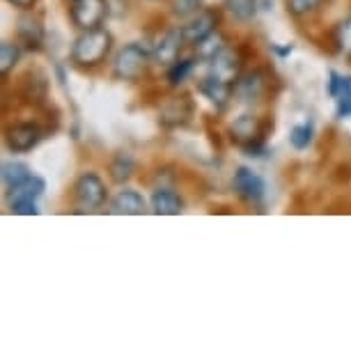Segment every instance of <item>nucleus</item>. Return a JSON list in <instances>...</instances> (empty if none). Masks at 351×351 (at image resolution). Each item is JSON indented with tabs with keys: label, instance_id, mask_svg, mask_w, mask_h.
I'll return each mask as SVG.
<instances>
[{
	"label": "nucleus",
	"instance_id": "f257e3e1",
	"mask_svg": "<svg viewBox=\"0 0 351 351\" xmlns=\"http://www.w3.org/2000/svg\"><path fill=\"white\" fill-rule=\"evenodd\" d=\"M112 51V35L106 28L81 30V35L71 44V62L81 69L99 67Z\"/></svg>",
	"mask_w": 351,
	"mask_h": 351
},
{
	"label": "nucleus",
	"instance_id": "f03ea898",
	"mask_svg": "<svg viewBox=\"0 0 351 351\" xmlns=\"http://www.w3.org/2000/svg\"><path fill=\"white\" fill-rule=\"evenodd\" d=\"M149 60H154L152 51L141 42H129L124 44L120 51L112 58V78L117 81H138L145 69L149 67Z\"/></svg>",
	"mask_w": 351,
	"mask_h": 351
},
{
	"label": "nucleus",
	"instance_id": "7ed1b4c3",
	"mask_svg": "<svg viewBox=\"0 0 351 351\" xmlns=\"http://www.w3.org/2000/svg\"><path fill=\"white\" fill-rule=\"evenodd\" d=\"M74 200L83 211H95L101 209L106 200H108V189L106 182L97 172H83L74 182Z\"/></svg>",
	"mask_w": 351,
	"mask_h": 351
},
{
	"label": "nucleus",
	"instance_id": "20e7f679",
	"mask_svg": "<svg viewBox=\"0 0 351 351\" xmlns=\"http://www.w3.org/2000/svg\"><path fill=\"white\" fill-rule=\"evenodd\" d=\"M46 191V184L42 177L32 175L28 182H23L21 186L12 189L8 195L10 200V209L14 211V214H21V216H35L39 214L37 209V197H42Z\"/></svg>",
	"mask_w": 351,
	"mask_h": 351
},
{
	"label": "nucleus",
	"instance_id": "39448f33",
	"mask_svg": "<svg viewBox=\"0 0 351 351\" xmlns=\"http://www.w3.org/2000/svg\"><path fill=\"white\" fill-rule=\"evenodd\" d=\"M44 138V129L35 122H14L5 129V147L14 154L35 149Z\"/></svg>",
	"mask_w": 351,
	"mask_h": 351
},
{
	"label": "nucleus",
	"instance_id": "423d86ee",
	"mask_svg": "<svg viewBox=\"0 0 351 351\" xmlns=\"http://www.w3.org/2000/svg\"><path fill=\"white\" fill-rule=\"evenodd\" d=\"M69 16L78 30L99 28L108 16V0H71Z\"/></svg>",
	"mask_w": 351,
	"mask_h": 351
},
{
	"label": "nucleus",
	"instance_id": "0eeeda50",
	"mask_svg": "<svg viewBox=\"0 0 351 351\" xmlns=\"http://www.w3.org/2000/svg\"><path fill=\"white\" fill-rule=\"evenodd\" d=\"M195 104L189 95H175L168 97L158 108V122L165 129H177V127H186L193 117Z\"/></svg>",
	"mask_w": 351,
	"mask_h": 351
},
{
	"label": "nucleus",
	"instance_id": "6e6552de",
	"mask_svg": "<svg viewBox=\"0 0 351 351\" xmlns=\"http://www.w3.org/2000/svg\"><path fill=\"white\" fill-rule=\"evenodd\" d=\"M232 189H234V193L248 204H257L267 195V184H264L262 177L257 175L253 168H248V165H239V168L234 170Z\"/></svg>",
	"mask_w": 351,
	"mask_h": 351
},
{
	"label": "nucleus",
	"instance_id": "1a4fd4ad",
	"mask_svg": "<svg viewBox=\"0 0 351 351\" xmlns=\"http://www.w3.org/2000/svg\"><path fill=\"white\" fill-rule=\"evenodd\" d=\"M184 44H189V42H186V37H184V28H182V25H175V28H170L161 39H158L154 49H152L154 62L161 64V67H170V64H175L182 58Z\"/></svg>",
	"mask_w": 351,
	"mask_h": 351
},
{
	"label": "nucleus",
	"instance_id": "9d476101",
	"mask_svg": "<svg viewBox=\"0 0 351 351\" xmlns=\"http://www.w3.org/2000/svg\"><path fill=\"white\" fill-rule=\"evenodd\" d=\"M218 23H221V12L211 10V8H202L195 16L189 19L186 25H182L184 37H186L189 44L195 46L197 42H202L204 37H209L211 32H216Z\"/></svg>",
	"mask_w": 351,
	"mask_h": 351
},
{
	"label": "nucleus",
	"instance_id": "9b49d317",
	"mask_svg": "<svg viewBox=\"0 0 351 351\" xmlns=\"http://www.w3.org/2000/svg\"><path fill=\"white\" fill-rule=\"evenodd\" d=\"M241 64H243V60H241L239 51L225 46L218 56H214L209 60V74L221 78V81H225V83L234 85L241 76Z\"/></svg>",
	"mask_w": 351,
	"mask_h": 351
},
{
	"label": "nucleus",
	"instance_id": "f8f14e48",
	"mask_svg": "<svg viewBox=\"0 0 351 351\" xmlns=\"http://www.w3.org/2000/svg\"><path fill=\"white\" fill-rule=\"evenodd\" d=\"M328 95L335 99L337 120H349L351 117V76L328 71Z\"/></svg>",
	"mask_w": 351,
	"mask_h": 351
},
{
	"label": "nucleus",
	"instance_id": "ddd939ff",
	"mask_svg": "<svg viewBox=\"0 0 351 351\" xmlns=\"http://www.w3.org/2000/svg\"><path fill=\"white\" fill-rule=\"evenodd\" d=\"M269 90V76L264 69H253L248 74H241L239 81L234 83V95L241 101H257L267 95Z\"/></svg>",
	"mask_w": 351,
	"mask_h": 351
},
{
	"label": "nucleus",
	"instance_id": "4468645a",
	"mask_svg": "<svg viewBox=\"0 0 351 351\" xmlns=\"http://www.w3.org/2000/svg\"><path fill=\"white\" fill-rule=\"evenodd\" d=\"M108 211L117 216H141L147 211V202H145V197L138 193V191L122 189V191H117V195L110 200Z\"/></svg>",
	"mask_w": 351,
	"mask_h": 351
},
{
	"label": "nucleus",
	"instance_id": "2eb2a0df",
	"mask_svg": "<svg viewBox=\"0 0 351 351\" xmlns=\"http://www.w3.org/2000/svg\"><path fill=\"white\" fill-rule=\"evenodd\" d=\"M232 141H237L241 145V149L250 147V145H260L262 141V129L260 120L255 115H241L237 117L232 124Z\"/></svg>",
	"mask_w": 351,
	"mask_h": 351
},
{
	"label": "nucleus",
	"instance_id": "dca6fc26",
	"mask_svg": "<svg viewBox=\"0 0 351 351\" xmlns=\"http://www.w3.org/2000/svg\"><path fill=\"white\" fill-rule=\"evenodd\" d=\"M197 90H200V95L207 99L209 104H214L216 108H225V106L230 104L232 99V92H234V85L221 81V78L216 76H204L200 85H197Z\"/></svg>",
	"mask_w": 351,
	"mask_h": 351
},
{
	"label": "nucleus",
	"instance_id": "f3484780",
	"mask_svg": "<svg viewBox=\"0 0 351 351\" xmlns=\"http://www.w3.org/2000/svg\"><path fill=\"white\" fill-rule=\"evenodd\" d=\"M149 204L156 216H177V214H182V209H184L182 195L172 189H156L154 193H152Z\"/></svg>",
	"mask_w": 351,
	"mask_h": 351
},
{
	"label": "nucleus",
	"instance_id": "a211bd4d",
	"mask_svg": "<svg viewBox=\"0 0 351 351\" xmlns=\"http://www.w3.org/2000/svg\"><path fill=\"white\" fill-rule=\"evenodd\" d=\"M19 39L28 51H39L44 44V25L37 16H21L19 19Z\"/></svg>",
	"mask_w": 351,
	"mask_h": 351
},
{
	"label": "nucleus",
	"instance_id": "6ab92c4d",
	"mask_svg": "<svg viewBox=\"0 0 351 351\" xmlns=\"http://www.w3.org/2000/svg\"><path fill=\"white\" fill-rule=\"evenodd\" d=\"M0 177H3L5 193H10L12 189L21 186L23 182H28V180H30V177H32V170H30L25 163H21V161H5V163H3V172H0Z\"/></svg>",
	"mask_w": 351,
	"mask_h": 351
},
{
	"label": "nucleus",
	"instance_id": "aec40b11",
	"mask_svg": "<svg viewBox=\"0 0 351 351\" xmlns=\"http://www.w3.org/2000/svg\"><path fill=\"white\" fill-rule=\"evenodd\" d=\"M223 12L239 23H248L257 16V0H223Z\"/></svg>",
	"mask_w": 351,
	"mask_h": 351
},
{
	"label": "nucleus",
	"instance_id": "412c9836",
	"mask_svg": "<svg viewBox=\"0 0 351 351\" xmlns=\"http://www.w3.org/2000/svg\"><path fill=\"white\" fill-rule=\"evenodd\" d=\"M134 170H136V161L134 156L127 154V152H117L112 156V161L108 165V172H110V180L115 184H124L134 177Z\"/></svg>",
	"mask_w": 351,
	"mask_h": 351
},
{
	"label": "nucleus",
	"instance_id": "4be33fe9",
	"mask_svg": "<svg viewBox=\"0 0 351 351\" xmlns=\"http://www.w3.org/2000/svg\"><path fill=\"white\" fill-rule=\"evenodd\" d=\"M225 37H223V32L221 30H216V32H211L209 37H204L202 42H197L195 44V53H197V58H200V60H211V58L214 56H218V53H221L223 49H225Z\"/></svg>",
	"mask_w": 351,
	"mask_h": 351
},
{
	"label": "nucleus",
	"instance_id": "5701e85b",
	"mask_svg": "<svg viewBox=\"0 0 351 351\" xmlns=\"http://www.w3.org/2000/svg\"><path fill=\"white\" fill-rule=\"evenodd\" d=\"M21 60V46L14 42H3L0 44V76H8L12 69L16 67V62Z\"/></svg>",
	"mask_w": 351,
	"mask_h": 351
},
{
	"label": "nucleus",
	"instance_id": "b1692460",
	"mask_svg": "<svg viewBox=\"0 0 351 351\" xmlns=\"http://www.w3.org/2000/svg\"><path fill=\"white\" fill-rule=\"evenodd\" d=\"M193 67H195V58H180L175 64H170L168 67V83L172 85V88L182 85L191 76Z\"/></svg>",
	"mask_w": 351,
	"mask_h": 351
},
{
	"label": "nucleus",
	"instance_id": "393cba45",
	"mask_svg": "<svg viewBox=\"0 0 351 351\" xmlns=\"http://www.w3.org/2000/svg\"><path fill=\"white\" fill-rule=\"evenodd\" d=\"M313 134H315V129H313V124H310V122L296 124V127L291 129V134H289L291 147H294V149H308L310 143H313Z\"/></svg>",
	"mask_w": 351,
	"mask_h": 351
},
{
	"label": "nucleus",
	"instance_id": "a878e982",
	"mask_svg": "<svg viewBox=\"0 0 351 351\" xmlns=\"http://www.w3.org/2000/svg\"><path fill=\"white\" fill-rule=\"evenodd\" d=\"M324 0H285V8H287V12L291 16L296 19H303L308 14H313V12H317L322 8Z\"/></svg>",
	"mask_w": 351,
	"mask_h": 351
},
{
	"label": "nucleus",
	"instance_id": "bb28decb",
	"mask_svg": "<svg viewBox=\"0 0 351 351\" xmlns=\"http://www.w3.org/2000/svg\"><path fill=\"white\" fill-rule=\"evenodd\" d=\"M202 10V0H172L170 12L180 19H191Z\"/></svg>",
	"mask_w": 351,
	"mask_h": 351
},
{
	"label": "nucleus",
	"instance_id": "cd10ccee",
	"mask_svg": "<svg viewBox=\"0 0 351 351\" xmlns=\"http://www.w3.org/2000/svg\"><path fill=\"white\" fill-rule=\"evenodd\" d=\"M333 42L337 44V51L342 53H351V19L337 23L333 30Z\"/></svg>",
	"mask_w": 351,
	"mask_h": 351
},
{
	"label": "nucleus",
	"instance_id": "c85d7f7f",
	"mask_svg": "<svg viewBox=\"0 0 351 351\" xmlns=\"http://www.w3.org/2000/svg\"><path fill=\"white\" fill-rule=\"evenodd\" d=\"M8 3L14 5V8H19V10H23V12H30L32 8H35L37 0H8Z\"/></svg>",
	"mask_w": 351,
	"mask_h": 351
},
{
	"label": "nucleus",
	"instance_id": "c756f323",
	"mask_svg": "<svg viewBox=\"0 0 351 351\" xmlns=\"http://www.w3.org/2000/svg\"><path fill=\"white\" fill-rule=\"evenodd\" d=\"M271 49H274V53H278L280 58H287L291 51H294V46L287 44V46H278V44H271Z\"/></svg>",
	"mask_w": 351,
	"mask_h": 351
},
{
	"label": "nucleus",
	"instance_id": "7c9ffc66",
	"mask_svg": "<svg viewBox=\"0 0 351 351\" xmlns=\"http://www.w3.org/2000/svg\"><path fill=\"white\" fill-rule=\"evenodd\" d=\"M152 3H161V0H152Z\"/></svg>",
	"mask_w": 351,
	"mask_h": 351
}]
</instances>
